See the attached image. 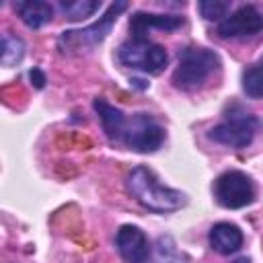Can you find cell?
Here are the masks:
<instances>
[{"mask_svg":"<svg viewBox=\"0 0 263 263\" xmlns=\"http://www.w3.org/2000/svg\"><path fill=\"white\" fill-rule=\"evenodd\" d=\"M228 10H230V2H222V0H203V2H199V12L208 21H218V18L226 16Z\"/></svg>","mask_w":263,"mask_h":263,"instance_id":"cell-17","label":"cell"},{"mask_svg":"<svg viewBox=\"0 0 263 263\" xmlns=\"http://www.w3.org/2000/svg\"><path fill=\"white\" fill-rule=\"evenodd\" d=\"M60 8L70 21H80L84 16L95 14L101 8V2L99 0H62Z\"/></svg>","mask_w":263,"mask_h":263,"instance_id":"cell-14","label":"cell"},{"mask_svg":"<svg viewBox=\"0 0 263 263\" xmlns=\"http://www.w3.org/2000/svg\"><path fill=\"white\" fill-rule=\"evenodd\" d=\"M263 29V12L257 6H240L238 10H234L232 14H228L220 25H218V33L220 37L228 39V37H249V35H257Z\"/></svg>","mask_w":263,"mask_h":263,"instance_id":"cell-8","label":"cell"},{"mask_svg":"<svg viewBox=\"0 0 263 263\" xmlns=\"http://www.w3.org/2000/svg\"><path fill=\"white\" fill-rule=\"evenodd\" d=\"M14 8L18 10L23 23L31 29H39L43 25H47L53 16V8L49 2L43 0H27V2H16Z\"/></svg>","mask_w":263,"mask_h":263,"instance_id":"cell-13","label":"cell"},{"mask_svg":"<svg viewBox=\"0 0 263 263\" xmlns=\"http://www.w3.org/2000/svg\"><path fill=\"white\" fill-rule=\"evenodd\" d=\"M255 129H257V117L247 111L234 109L224 117L222 123L210 129V138L230 148H245L247 144H251Z\"/></svg>","mask_w":263,"mask_h":263,"instance_id":"cell-6","label":"cell"},{"mask_svg":"<svg viewBox=\"0 0 263 263\" xmlns=\"http://www.w3.org/2000/svg\"><path fill=\"white\" fill-rule=\"evenodd\" d=\"M121 140L129 150L148 154V152H154L160 148V144L164 140V129L152 115L136 113L134 117H129L125 121Z\"/></svg>","mask_w":263,"mask_h":263,"instance_id":"cell-5","label":"cell"},{"mask_svg":"<svg viewBox=\"0 0 263 263\" xmlns=\"http://www.w3.org/2000/svg\"><path fill=\"white\" fill-rule=\"evenodd\" d=\"M127 189L146 210L158 214L175 212L185 203V195L181 191L162 185L156 175L146 166L132 168V173L127 175Z\"/></svg>","mask_w":263,"mask_h":263,"instance_id":"cell-1","label":"cell"},{"mask_svg":"<svg viewBox=\"0 0 263 263\" xmlns=\"http://www.w3.org/2000/svg\"><path fill=\"white\" fill-rule=\"evenodd\" d=\"M127 8V2H113L109 4L107 12L95 21L92 25L84 27V29H78V31H64L58 39V45L62 51H80V49H86V47H95L97 43H101L107 33L111 31L113 23L117 21V16Z\"/></svg>","mask_w":263,"mask_h":263,"instance_id":"cell-3","label":"cell"},{"mask_svg":"<svg viewBox=\"0 0 263 263\" xmlns=\"http://www.w3.org/2000/svg\"><path fill=\"white\" fill-rule=\"evenodd\" d=\"M92 105H95V111L101 117V123H103L105 134L111 140H121L123 127H125V121H127V117L123 115V111H119L117 107L109 105L105 99H95Z\"/></svg>","mask_w":263,"mask_h":263,"instance_id":"cell-12","label":"cell"},{"mask_svg":"<svg viewBox=\"0 0 263 263\" xmlns=\"http://www.w3.org/2000/svg\"><path fill=\"white\" fill-rule=\"evenodd\" d=\"M115 245L125 263H146L150 255L146 234L138 226H132V224H125L117 230Z\"/></svg>","mask_w":263,"mask_h":263,"instance_id":"cell-9","label":"cell"},{"mask_svg":"<svg viewBox=\"0 0 263 263\" xmlns=\"http://www.w3.org/2000/svg\"><path fill=\"white\" fill-rule=\"evenodd\" d=\"M25 55V41L16 35L4 33L2 35V66H14Z\"/></svg>","mask_w":263,"mask_h":263,"instance_id":"cell-15","label":"cell"},{"mask_svg":"<svg viewBox=\"0 0 263 263\" xmlns=\"http://www.w3.org/2000/svg\"><path fill=\"white\" fill-rule=\"evenodd\" d=\"M117 62L134 68V70H142L146 74H158L166 68L168 64V55L166 49L158 43H152L148 39H129L123 41L117 49Z\"/></svg>","mask_w":263,"mask_h":263,"instance_id":"cell-4","label":"cell"},{"mask_svg":"<svg viewBox=\"0 0 263 263\" xmlns=\"http://www.w3.org/2000/svg\"><path fill=\"white\" fill-rule=\"evenodd\" d=\"M210 245L220 255L236 253L242 247V232L236 224L230 222H218L210 230Z\"/></svg>","mask_w":263,"mask_h":263,"instance_id":"cell-11","label":"cell"},{"mask_svg":"<svg viewBox=\"0 0 263 263\" xmlns=\"http://www.w3.org/2000/svg\"><path fill=\"white\" fill-rule=\"evenodd\" d=\"M214 195L220 205L228 210H238L255 199L253 181L240 171H226L214 181Z\"/></svg>","mask_w":263,"mask_h":263,"instance_id":"cell-7","label":"cell"},{"mask_svg":"<svg viewBox=\"0 0 263 263\" xmlns=\"http://www.w3.org/2000/svg\"><path fill=\"white\" fill-rule=\"evenodd\" d=\"M220 58L205 47H185L179 55V64L173 72V84L177 88H197L201 86L214 70H218Z\"/></svg>","mask_w":263,"mask_h":263,"instance_id":"cell-2","label":"cell"},{"mask_svg":"<svg viewBox=\"0 0 263 263\" xmlns=\"http://www.w3.org/2000/svg\"><path fill=\"white\" fill-rule=\"evenodd\" d=\"M29 78H31V82H33L37 88H43V84H45V76H43V72H41L39 68H33V70L29 72Z\"/></svg>","mask_w":263,"mask_h":263,"instance_id":"cell-18","label":"cell"},{"mask_svg":"<svg viewBox=\"0 0 263 263\" xmlns=\"http://www.w3.org/2000/svg\"><path fill=\"white\" fill-rule=\"evenodd\" d=\"M183 25V16L177 14H156V12H134L129 16V31L134 39H146V35L154 29L158 31H175Z\"/></svg>","mask_w":263,"mask_h":263,"instance_id":"cell-10","label":"cell"},{"mask_svg":"<svg viewBox=\"0 0 263 263\" xmlns=\"http://www.w3.org/2000/svg\"><path fill=\"white\" fill-rule=\"evenodd\" d=\"M242 90L251 99H261L263 97V58L259 64L251 66L242 74Z\"/></svg>","mask_w":263,"mask_h":263,"instance_id":"cell-16","label":"cell"}]
</instances>
